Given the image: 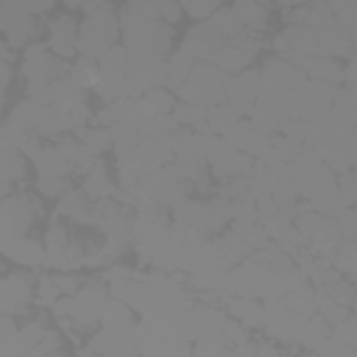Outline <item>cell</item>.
<instances>
[{
    "instance_id": "6da1fadb",
    "label": "cell",
    "mask_w": 357,
    "mask_h": 357,
    "mask_svg": "<svg viewBox=\"0 0 357 357\" xmlns=\"http://www.w3.org/2000/svg\"><path fill=\"white\" fill-rule=\"evenodd\" d=\"M67 73H70V61L56 56L45 42H31L28 47H22L20 78L25 84V95L28 98L42 95L53 81L64 78Z\"/></svg>"
},
{
    "instance_id": "7a4b0ae2",
    "label": "cell",
    "mask_w": 357,
    "mask_h": 357,
    "mask_svg": "<svg viewBox=\"0 0 357 357\" xmlns=\"http://www.w3.org/2000/svg\"><path fill=\"white\" fill-rule=\"evenodd\" d=\"M120 14L103 3L92 11H86V20L78 22V56L98 59L120 39Z\"/></svg>"
},
{
    "instance_id": "3957f363",
    "label": "cell",
    "mask_w": 357,
    "mask_h": 357,
    "mask_svg": "<svg viewBox=\"0 0 357 357\" xmlns=\"http://www.w3.org/2000/svg\"><path fill=\"white\" fill-rule=\"evenodd\" d=\"M0 226L11 237H31L45 226V201L39 192H11L0 198Z\"/></svg>"
},
{
    "instance_id": "277c9868",
    "label": "cell",
    "mask_w": 357,
    "mask_h": 357,
    "mask_svg": "<svg viewBox=\"0 0 357 357\" xmlns=\"http://www.w3.org/2000/svg\"><path fill=\"white\" fill-rule=\"evenodd\" d=\"M223 81H226V75L212 61H195L190 75L176 86V98L187 100V103H198L204 109H212L226 100Z\"/></svg>"
},
{
    "instance_id": "5b68a950",
    "label": "cell",
    "mask_w": 357,
    "mask_h": 357,
    "mask_svg": "<svg viewBox=\"0 0 357 357\" xmlns=\"http://www.w3.org/2000/svg\"><path fill=\"white\" fill-rule=\"evenodd\" d=\"M259 47H262V36L243 31L240 36L226 39V42L215 50V56H212L209 61H212L223 75H231V73L245 70V67L254 61V56H257Z\"/></svg>"
},
{
    "instance_id": "8992f818",
    "label": "cell",
    "mask_w": 357,
    "mask_h": 357,
    "mask_svg": "<svg viewBox=\"0 0 357 357\" xmlns=\"http://www.w3.org/2000/svg\"><path fill=\"white\" fill-rule=\"evenodd\" d=\"M45 45L61 56V59H73L78 53V22L70 14H59L50 22H45Z\"/></svg>"
},
{
    "instance_id": "52a82bcc",
    "label": "cell",
    "mask_w": 357,
    "mask_h": 357,
    "mask_svg": "<svg viewBox=\"0 0 357 357\" xmlns=\"http://www.w3.org/2000/svg\"><path fill=\"white\" fill-rule=\"evenodd\" d=\"M223 92L229 103H234L237 109L248 114V109L259 100V70H240V73L226 75Z\"/></svg>"
},
{
    "instance_id": "ba28073f",
    "label": "cell",
    "mask_w": 357,
    "mask_h": 357,
    "mask_svg": "<svg viewBox=\"0 0 357 357\" xmlns=\"http://www.w3.org/2000/svg\"><path fill=\"white\" fill-rule=\"evenodd\" d=\"M234 14L240 20V25L248 31V33H257L262 36L271 25V14H268V6L262 3H254V0H234Z\"/></svg>"
},
{
    "instance_id": "9c48e42d",
    "label": "cell",
    "mask_w": 357,
    "mask_h": 357,
    "mask_svg": "<svg viewBox=\"0 0 357 357\" xmlns=\"http://www.w3.org/2000/svg\"><path fill=\"white\" fill-rule=\"evenodd\" d=\"M204 25L218 36V39H234V36H240L245 28L240 25V20H237V14H234V8H218V11H212L206 20H204Z\"/></svg>"
},
{
    "instance_id": "30bf717a",
    "label": "cell",
    "mask_w": 357,
    "mask_h": 357,
    "mask_svg": "<svg viewBox=\"0 0 357 357\" xmlns=\"http://www.w3.org/2000/svg\"><path fill=\"white\" fill-rule=\"evenodd\" d=\"M95 61H98L100 78H126L128 50H126V45H112V47H109L106 53H100Z\"/></svg>"
},
{
    "instance_id": "8fae6325",
    "label": "cell",
    "mask_w": 357,
    "mask_h": 357,
    "mask_svg": "<svg viewBox=\"0 0 357 357\" xmlns=\"http://www.w3.org/2000/svg\"><path fill=\"white\" fill-rule=\"evenodd\" d=\"M195 56L184 47V45H178V50H170V56L165 59V70H167V86H178L187 75H190V70L195 67Z\"/></svg>"
},
{
    "instance_id": "7c38bea8",
    "label": "cell",
    "mask_w": 357,
    "mask_h": 357,
    "mask_svg": "<svg viewBox=\"0 0 357 357\" xmlns=\"http://www.w3.org/2000/svg\"><path fill=\"white\" fill-rule=\"evenodd\" d=\"M70 187H73V178L70 176H53V173H47V176H39L36 178V192L42 198H47V201H59Z\"/></svg>"
},
{
    "instance_id": "4fadbf2b",
    "label": "cell",
    "mask_w": 357,
    "mask_h": 357,
    "mask_svg": "<svg viewBox=\"0 0 357 357\" xmlns=\"http://www.w3.org/2000/svg\"><path fill=\"white\" fill-rule=\"evenodd\" d=\"M70 75H73L84 89H92V86L98 84V78H100V73H98V61L89 59V56H78V59L70 64Z\"/></svg>"
},
{
    "instance_id": "5bb4252c",
    "label": "cell",
    "mask_w": 357,
    "mask_h": 357,
    "mask_svg": "<svg viewBox=\"0 0 357 357\" xmlns=\"http://www.w3.org/2000/svg\"><path fill=\"white\" fill-rule=\"evenodd\" d=\"M53 6H56V0H0L3 11H25L33 17H45Z\"/></svg>"
}]
</instances>
